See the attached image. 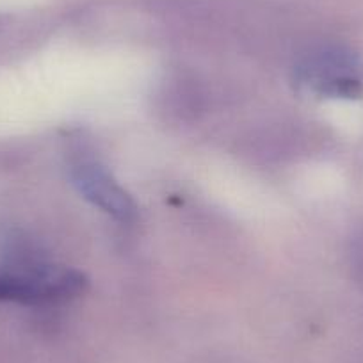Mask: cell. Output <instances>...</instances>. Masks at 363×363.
<instances>
[{"mask_svg":"<svg viewBox=\"0 0 363 363\" xmlns=\"http://www.w3.org/2000/svg\"><path fill=\"white\" fill-rule=\"evenodd\" d=\"M75 180L87 198L116 218L128 219L134 214V205L130 203L127 194L96 164H79L75 167Z\"/></svg>","mask_w":363,"mask_h":363,"instance_id":"obj_1","label":"cell"}]
</instances>
